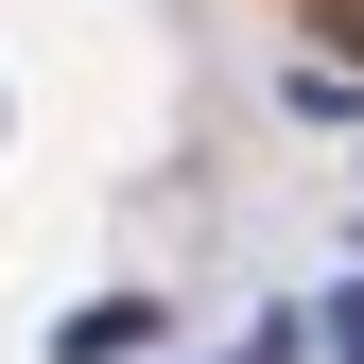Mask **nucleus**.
Wrapping results in <instances>:
<instances>
[{
    "label": "nucleus",
    "mask_w": 364,
    "mask_h": 364,
    "mask_svg": "<svg viewBox=\"0 0 364 364\" xmlns=\"http://www.w3.org/2000/svg\"><path fill=\"white\" fill-rule=\"evenodd\" d=\"M330 53H347V70H364V0H330Z\"/></svg>",
    "instance_id": "f257e3e1"
}]
</instances>
